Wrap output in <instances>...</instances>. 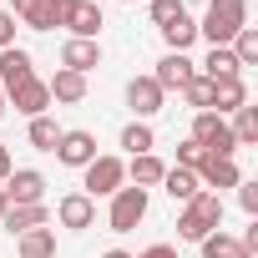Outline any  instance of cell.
Here are the masks:
<instances>
[{
	"label": "cell",
	"instance_id": "cell-1",
	"mask_svg": "<svg viewBox=\"0 0 258 258\" xmlns=\"http://www.w3.org/2000/svg\"><path fill=\"white\" fill-rule=\"evenodd\" d=\"M218 223H223V198L218 192H198V198H187V208L177 218V238L182 243H203L208 233H218Z\"/></svg>",
	"mask_w": 258,
	"mask_h": 258
},
{
	"label": "cell",
	"instance_id": "cell-2",
	"mask_svg": "<svg viewBox=\"0 0 258 258\" xmlns=\"http://www.w3.org/2000/svg\"><path fill=\"white\" fill-rule=\"evenodd\" d=\"M243 26H248V0H213L198 36H208V46H228Z\"/></svg>",
	"mask_w": 258,
	"mask_h": 258
},
{
	"label": "cell",
	"instance_id": "cell-3",
	"mask_svg": "<svg viewBox=\"0 0 258 258\" xmlns=\"http://www.w3.org/2000/svg\"><path fill=\"white\" fill-rule=\"evenodd\" d=\"M192 142H198L208 157H233V152H238L233 126H228L218 111H198V116H192Z\"/></svg>",
	"mask_w": 258,
	"mask_h": 258
},
{
	"label": "cell",
	"instance_id": "cell-4",
	"mask_svg": "<svg viewBox=\"0 0 258 258\" xmlns=\"http://www.w3.org/2000/svg\"><path fill=\"white\" fill-rule=\"evenodd\" d=\"M81 172H86V182H81V187H86V198H91V203H96V198H111V192L126 182V162H121V157H91Z\"/></svg>",
	"mask_w": 258,
	"mask_h": 258
},
{
	"label": "cell",
	"instance_id": "cell-5",
	"mask_svg": "<svg viewBox=\"0 0 258 258\" xmlns=\"http://www.w3.org/2000/svg\"><path fill=\"white\" fill-rule=\"evenodd\" d=\"M142 218H147V187H116L111 192V213H106L111 233H132Z\"/></svg>",
	"mask_w": 258,
	"mask_h": 258
},
{
	"label": "cell",
	"instance_id": "cell-6",
	"mask_svg": "<svg viewBox=\"0 0 258 258\" xmlns=\"http://www.w3.org/2000/svg\"><path fill=\"white\" fill-rule=\"evenodd\" d=\"M0 192H6L11 208H26V203H46V177L36 167H11V177L0 182Z\"/></svg>",
	"mask_w": 258,
	"mask_h": 258
},
{
	"label": "cell",
	"instance_id": "cell-7",
	"mask_svg": "<svg viewBox=\"0 0 258 258\" xmlns=\"http://www.w3.org/2000/svg\"><path fill=\"white\" fill-rule=\"evenodd\" d=\"M36 76V61H31V51H21V46H6L0 51V91H16V86H26Z\"/></svg>",
	"mask_w": 258,
	"mask_h": 258
},
{
	"label": "cell",
	"instance_id": "cell-8",
	"mask_svg": "<svg viewBox=\"0 0 258 258\" xmlns=\"http://www.w3.org/2000/svg\"><path fill=\"white\" fill-rule=\"evenodd\" d=\"M162 96H167V91H162V86H157L152 76H132V81H126V106H132V111H137L142 121L162 111Z\"/></svg>",
	"mask_w": 258,
	"mask_h": 258
},
{
	"label": "cell",
	"instance_id": "cell-9",
	"mask_svg": "<svg viewBox=\"0 0 258 258\" xmlns=\"http://www.w3.org/2000/svg\"><path fill=\"white\" fill-rule=\"evenodd\" d=\"M192 76H198V66H192V61H187L182 51H167V56L157 61V71H152V81H157L162 91H182V86H187Z\"/></svg>",
	"mask_w": 258,
	"mask_h": 258
},
{
	"label": "cell",
	"instance_id": "cell-10",
	"mask_svg": "<svg viewBox=\"0 0 258 258\" xmlns=\"http://www.w3.org/2000/svg\"><path fill=\"white\" fill-rule=\"evenodd\" d=\"M6 101H16V111H21V116H46L51 91H46V81H41V76H31V81H26V86H16Z\"/></svg>",
	"mask_w": 258,
	"mask_h": 258
},
{
	"label": "cell",
	"instance_id": "cell-11",
	"mask_svg": "<svg viewBox=\"0 0 258 258\" xmlns=\"http://www.w3.org/2000/svg\"><path fill=\"white\" fill-rule=\"evenodd\" d=\"M56 157H61L66 167H86V162L96 157V137H91V132H61Z\"/></svg>",
	"mask_w": 258,
	"mask_h": 258
},
{
	"label": "cell",
	"instance_id": "cell-12",
	"mask_svg": "<svg viewBox=\"0 0 258 258\" xmlns=\"http://www.w3.org/2000/svg\"><path fill=\"white\" fill-rule=\"evenodd\" d=\"M198 182H203V187H238L243 172H238L233 157H203V162H198Z\"/></svg>",
	"mask_w": 258,
	"mask_h": 258
},
{
	"label": "cell",
	"instance_id": "cell-13",
	"mask_svg": "<svg viewBox=\"0 0 258 258\" xmlns=\"http://www.w3.org/2000/svg\"><path fill=\"white\" fill-rule=\"evenodd\" d=\"M56 218H61V228H91L96 223V203L86 192H66L56 203Z\"/></svg>",
	"mask_w": 258,
	"mask_h": 258
},
{
	"label": "cell",
	"instance_id": "cell-14",
	"mask_svg": "<svg viewBox=\"0 0 258 258\" xmlns=\"http://www.w3.org/2000/svg\"><path fill=\"white\" fill-rule=\"evenodd\" d=\"M66 31H71V41H96V31H101V6L76 0L71 16H66Z\"/></svg>",
	"mask_w": 258,
	"mask_h": 258
},
{
	"label": "cell",
	"instance_id": "cell-15",
	"mask_svg": "<svg viewBox=\"0 0 258 258\" xmlns=\"http://www.w3.org/2000/svg\"><path fill=\"white\" fill-rule=\"evenodd\" d=\"M61 66L76 71V76H86L91 66H101V46L96 41H66L61 46Z\"/></svg>",
	"mask_w": 258,
	"mask_h": 258
},
{
	"label": "cell",
	"instance_id": "cell-16",
	"mask_svg": "<svg viewBox=\"0 0 258 258\" xmlns=\"http://www.w3.org/2000/svg\"><path fill=\"white\" fill-rule=\"evenodd\" d=\"M0 223H6L16 238L26 233V228H46L51 223V208L46 203H26V208H6V218H0Z\"/></svg>",
	"mask_w": 258,
	"mask_h": 258
},
{
	"label": "cell",
	"instance_id": "cell-17",
	"mask_svg": "<svg viewBox=\"0 0 258 258\" xmlns=\"http://www.w3.org/2000/svg\"><path fill=\"white\" fill-rule=\"evenodd\" d=\"M162 187H167V198H172V203H187V198H198V192H203V182H198V172H192V167H167V172H162Z\"/></svg>",
	"mask_w": 258,
	"mask_h": 258
},
{
	"label": "cell",
	"instance_id": "cell-18",
	"mask_svg": "<svg viewBox=\"0 0 258 258\" xmlns=\"http://www.w3.org/2000/svg\"><path fill=\"white\" fill-rule=\"evenodd\" d=\"M46 91H51V101H66V106H71V101H81V96H86V76H76V71H66V66H61V71L46 81Z\"/></svg>",
	"mask_w": 258,
	"mask_h": 258
},
{
	"label": "cell",
	"instance_id": "cell-19",
	"mask_svg": "<svg viewBox=\"0 0 258 258\" xmlns=\"http://www.w3.org/2000/svg\"><path fill=\"white\" fill-rule=\"evenodd\" d=\"M213 106H218V116H223V111H238V106H248V86H243V76L213 81Z\"/></svg>",
	"mask_w": 258,
	"mask_h": 258
},
{
	"label": "cell",
	"instance_id": "cell-20",
	"mask_svg": "<svg viewBox=\"0 0 258 258\" xmlns=\"http://www.w3.org/2000/svg\"><path fill=\"white\" fill-rule=\"evenodd\" d=\"M162 41H167V51H182V56H187V46L198 41V21L182 11L177 21H167V26H162Z\"/></svg>",
	"mask_w": 258,
	"mask_h": 258
},
{
	"label": "cell",
	"instance_id": "cell-21",
	"mask_svg": "<svg viewBox=\"0 0 258 258\" xmlns=\"http://www.w3.org/2000/svg\"><path fill=\"white\" fill-rule=\"evenodd\" d=\"M238 71H243V66L233 61V51H228V46H213L198 76H208V81H228V76H238Z\"/></svg>",
	"mask_w": 258,
	"mask_h": 258
},
{
	"label": "cell",
	"instance_id": "cell-22",
	"mask_svg": "<svg viewBox=\"0 0 258 258\" xmlns=\"http://www.w3.org/2000/svg\"><path fill=\"white\" fill-rule=\"evenodd\" d=\"M56 253V228H26L21 233V258H51Z\"/></svg>",
	"mask_w": 258,
	"mask_h": 258
},
{
	"label": "cell",
	"instance_id": "cell-23",
	"mask_svg": "<svg viewBox=\"0 0 258 258\" xmlns=\"http://www.w3.org/2000/svg\"><path fill=\"white\" fill-rule=\"evenodd\" d=\"M126 172H132V187H157L167 167H162V157L142 152V157H132V167H126Z\"/></svg>",
	"mask_w": 258,
	"mask_h": 258
},
{
	"label": "cell",
	"instance_id": "cell-24",
	"mask_svg": "<svg viewBox=\"0 0 258 258\" xmlns=\"http://www.w3.org/2000/svg\"><path fill=\"white\" fill-rule=\"evenodd\" d=\"M228 126H233V142L238 147H253L258 142V106H238Z\"/></svg>",
	"mask_w": 258,
	"mask_h": 258
},
{
	"label": "cell",
	"instance_id": "cell-25",
	"mask_svg": "<svg viewBox=\"0 0 258 258\" xmlns=\"http://www.w3.org/2000/svg\"><path fill=\"white\" fill-rule=\"evenodd\" d=\"M203 258H253L238 238H228V233H208L203 238Z\"/></svg>",
	"mask_w": 258,
	"mask_h": 258
},
{
	"label": "cell",
	"instance_id": "cell-26",
	"mask_svg": "<svg viewBox=\"0 0 258 258\" xmlns=\"http://www.w3.org/2000/svg\"><path fill=\"white\" fill-rule=\"evenodd\" d=\"M228 51H233V61H238V66H258V31H253V26H243V31L228 41Z\"/></svg>",
	"mask_w": 258,
	"mask_h": 258
},
{
	"label": "cell",
	"instance_id": "cell-27",
	"mask_svg": "<svg viewBox=\"0 0 258 258\" xmlns=\"http://www.w3.org/2000/svg\"><path fill=\"white\" fill-rule=\"evenodd\" d=\"M56 142H61V126H56L51 116H31V147L56 152Z\"/></svg>",
	"mask_w": 258,
	"mask_h": 258
},
{
	"label": "cell",
	"instance_id": "cell-28",
	"mask_svg": "<svg viewBox=\"0 0 258 258\" xmlns=\"http://www.w3.org/2000/svg\"><path fill=\"white\" fill-rule=\"evenodd\" d=\"M121 147L132 152V157L152 152V126H147V121H132V126H121Z\"/></svg>",
	"mask_w": 258,
	"mask_h": 258
},
{
	"label": "cell",
	"instance_id": "cell-29",
	"mask_svg": "<svg viewBox=\"0 0 258 258\" xmlns=\"http://www.w3.org/2000/svg\"><path fill=\"white\" fill-rule=\"evenodd\" d=\"M182 96H187V106H198V111H213V81H208V76H192V81L182 86Z\"/></svg>",
	"mask_w": 258,
	"mask_h": 258
},
{
	"label": "cell",
	"instance_id": "cell-30",
	"mask_svg": "<svg viewBox=\"0 0 258 258\" xmlns=\"http://www.w3.org/2000/svg\"><path fill=\"white\" fill-rule=\"evenodd\" d=\"M21 26H31V31H56V11H51V0H36V6L21 16Z\"/></svg>",
	"mask_w": 258,
	"mask_h": 258
},
{
	"label": "cell",
	"instance_id": "cell-31",
	"mask_svg": "<svg viewBox=\"0 0 258 258\" xmlns=\"http://www.w3.org/2000/svg\"><path fill=\"white\" fill-rule=\"evenodd\" d=\"M147 11H152V26L162 31V26H167V21H177L187 6H182V0H147Z\"/></svg>",
	"mask_w": 258,
	"mask_h": 258
},
{
	"label": "cell",
	"instance_id": "cell-32",
	"mask_svg": "<svg viewBox=\"0 0 258 258\" xmlns=\"http://www.w3.org/2000/svg\"><path fill=\"white\" fill-rule=\"evenodd\" d=\"M203 157H208V152H203V147H198L192 137H187V142L177 147V167H192V172H198V162H203Z\"/></svg>",
	"mask_w": 258,
	"mask_h": 258
},
{
	"label": "cell",
	"instance_id": "cell-33",
	"mask_svg": "<svg viewBox=\"0 0 258 258\" xmlns=\"http://www.w3.org/2000/svg\"><path fill=\"white\" fill-rule=\"evenodd\" d=\"M16 31H21V21H16L11 11H0V51H6V46H16Z\"/></svg>",
	"mask_w": 258,
	"mask_h": 258
},
{
	"label": "cell",
	"instance_id": "cell-34",
	"mask_svg": "<svg viewBox=\"0 0 258 258\" xmlns=\"http://www.w3.org/2000/svg\"><path fill=\"white\" fill-rule=\"evenodd\" d=\"M238 203H243V213L253 218V213H258V182H238Z\"/></svg>",
	"mask_w": 258,
	"mask_h": 258
},
{
	"label": "cell",
	"instance_id": "cell-35",
	"mask_svg": "<svg viewBox=\"0 0 258 258\" xmlns=\"http://www.w3.org/2000/svg\"><path fill=\"white\" fill-rule=\"evenodd\" d=\"M132 258H177V248H172V243H152V248H142V253H132Z\"/></svg>",
	"mask_w": 258,
	"mask_h": 258
},
{
	"label": "cell",
	"instance_id": "cell-36",
	"mask_svg": "<svg viewBox=\"0 0 258 258\" xmlns=\"http://www.w3.org/2000/svg\"><path fill=\"white\" fill-rule=\"evenodd\" d=\"M11 167H16V162H11V147H6V142H0V182H6V177H11Z\"/></svg>",
	"mask_w": 258,
	"mask_h": 258
},
{
	"label": "cell",
	"instance_id": "cell-37",
	"mask_svg": "<svg viewBox=\"0 0 258 258\" xmlns=\"http://www.w3.org/2000/svg\"><path fill=\"white\" fill-rule=\"evenodd\" d=\"M31 6H36V0H11V16H16V21H21V16H26V11H31Z\"/></svg>",
	"mask_w": 258,
	"mask_h": 258
},
{
	"label": "cell",
	"instance_id": "cell-38",
	"mask_svg": "<svg viewBox=\"0 0 258 258\" xmlns=\"http://www.w3.org/2000/svg\"><path fill=\"white\" fill-rule=\"evenodd\" d=\"M101 258H132V253H121V248H111V253H101Z\"/></svg>",
	"mask_w": 258,
	"mask_h": 258
},
{
	"label": "cell",
	"instance_id": "cell-39",
	"mask_svg": "<svg viewBox=\"0 0 258 258\" xmlns=\"http://www.w3.org/2000/svg\"><path fill=\"white\" fill-rule=\"evenodd\" d=\"M6 208H11V203H6V192H0V218H6Z\"/></svg>",
	"mask_w": 258,
	"mask_h": 258
},
{
	"label": "cell",
	"instance_id": "cell-40",
	"mask_svg": "<svg viewBox=\"0 0 258 258\" xmlns=\"http://www.w3.org/2000/svg\"><path fill=\"white\" fill-rule=\"evenodd\" d=\"M0 116H6V91H0Z\"/></svg>",
	"mask_w": 258,
	"mask_h": 258
},
{
	"label": "cell",
	"instance_id": "cell-41",
	"mask_svg": "<svg viewBox=\"0 0 258 258\" xmlns=\"http://www.w3.org/2000/svg\"><path fill=\"white\" fill-rule=\"evenodd\" d=\"M126 6H132V0H126Z\"/></svg>",
	"mask_w": 258,
	"mask_h": 258
}]
</instances>
